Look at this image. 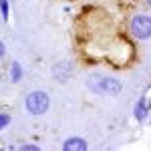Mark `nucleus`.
<instances>
[{"instance_id":"1","label":"nucleus","mask_w":151,"mask_h":151,"mask_svg":"<svg viewBox=\"0 0 151 151\" xmlns=\"http://www.w3.org/2000/svg\"><path fill=\"white\" fill-rule=\"evenodd\" d=\"M87 87L97 95H105V97H117L123 93V83L117 77L111 75H103V73H93L87 77Z\"/></svg>"},{"instance_id":"2","label":"nucleus","mask_w":151,"mask_h":151,"mask_svg":"<svg viewBox=\"0 0 151 151\" xmlns=\"http://www.w3.org/2000/svg\"><path fill=\"white\" fill-rule=\"evenodd\" d=\"M24 107H26V111L32 117H40L48 111L50 97H48V93L40 91V89L38 91H30V93L26 95V99H24Z\"/></svg>"},{"instance_id":"3","label":"nucleus","mask_w":151,"mask_h":151,"mask_svg":"<svg viewBox=\"0 0 151 151\" xmlns=\"http://www.w3.org/2000/svg\"><path fill=\"white\" fill-rule=\"evenodd\" d=\"M131 36L137 40H149L151 38V16L149 14H135L129 20Z\"/></svg>"},{"instance_id":"4","label":"nucleus","mask_w":151,"mask_h":151,"mask_svg":"<svg viewBox=\"0 0 151 151\" xmlns=\"http://www.w3.org/2000/svg\"><path fill=\"white\" fill-rule=\"evenodd\" d=\"M52 77H55L58 83H67L70 77H73V65H70L69 60L57 63V65L52 67Z\"/></svg>"},{"instance_id":"5","label":"nucleus","mask_w":151,"mask_h":151,"mask_svg":"<svg viewBox=\"0 0 151 151\" xmlns=\"http://www.w3.org/2000/svg\"><path fill=\"white\" fill-rule=\"evenodd\" d=\"M149 111H151V99L149 97H141L133 107V117L137 121H145L149 117Z\"/></svg>"},{"instance_id":"6","label":"nucleus","mask_w":151,"mask_h":151,"mask_svg":"<svg viewBox=\"0 0 151 151\" xmlns=\"http://www.w3.org/2000/svg\"><path fill=\"white\" fill-rule=\"evenodd\" d=\"M63 149L65 151H87L89 149V143H87V139H83L79 135H73V137H67L65 139Z\"/></svg>"},{"instance_id":"7","label":"nucleus","mask_w":151,"mask_h":151,"mask_svg":"<svg viewBox=\"0 0 151 151\" xmlns=\"http://www.w3.org/2000/svg\"><path fill=\"white\" fill-rule=\"evenodd\" d=\"M22 75H24L22 65H20L18 60H14V63L10 65V81H12V83H18V81H22Z\"/></svg>"},{"instance_id":"8","label":"nucleus","mask_w":151,"mask_h":151,"mask_svg":"<svg viewBox=\"0 0 151 151\" xmlns=\"http://www.w3.org/2000/svg\"><path fill=\"white\" fill-rule=\"evenodd\" d=\"M10 121H12V117L8 115V113H0V133L10 125Z\"/></svg>"},{"instance_id":"9","label":"nucleus","mask_w":151,"mask_h":151,"mask_svg":"<svg viewBox=\"0 0 151 151\" xmlns=\"http://www.w3.org/2000/svg\"><path fill=\"white\" fill-rule=\"evenodd\" d=\"M0 12H2V18H4V20H8V14H10L8 0H0Z\"/></svg>"},{"instance_id":"10","label":"nucleus","mask_w":151,"mask_h":151,"mask_svg":"<svg viewBox=\"0 0 151 151\" xmlns=\"http://www.w3.org/2000/svg\"><path fill=\"white\" fill-rule=\"evenodd\" d=\"M18 149H22V151H38L40 147H38V145H35V143H22Z\"/></svg>"},{"instance_id":"11","label":"nucleus","mask_w":151,"mask_h":151,"mask_svg":"<svg viewBox=\"0 0 151 151\" xmlns=\"http://www.w3.org/2000/svg\"><path fill=\"white\" fill-rule=\"evenodd\" d=\"M4 55H6V47H4V42L0 40V60L4 58Z\"/></svg>"},{"instance_id":"12","label":"nucleus","mask_w":151,"mask_h":151,"mask_svg":"<svg viewBox=\"0 0 151 151\" xmlns=\"http://www.w3.org/2000/svg\"><path fill=\"white\" fill-rule=\"evenodd\" d=\"M145 4H147V6H149V8H151V0H145Z\"/></svg>"}]
</instances>
